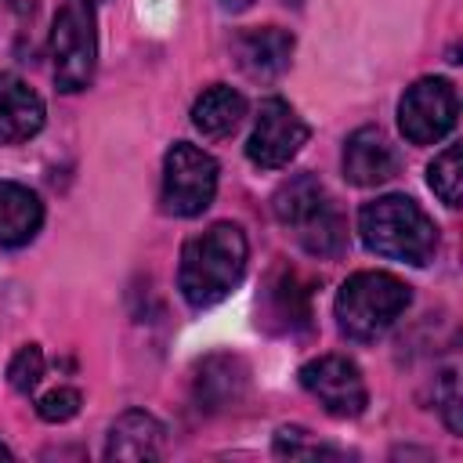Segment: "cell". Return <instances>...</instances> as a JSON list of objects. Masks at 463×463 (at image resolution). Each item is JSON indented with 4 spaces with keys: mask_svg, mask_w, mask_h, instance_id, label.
I'll return each instance as SVG.
<instances>
[{
    "mask_svg": "<svg viewBox=\"0 0 463 463\" xmlns=\"http://www.w3.org/2000/svg\"><path fill=\"white\" fill-rule=\"evenodd\" d=\"M246 257H250L246 235L232 221L210 224L206 232L192 235L181 250V268H177L181 297L192 307H213L242 282Z\"/></svg>",
    "mask_w": 463,
    "mask_h": 463,
    "instance_id": "1",
    "label": "cell"
},
{
    "mask_svg": "<svg viewBox=\"0 0 463 463\" xmlns=\"http://www.w3.org/2000/svg\"><path fill=\"white\" fill-rule=\"evenodd\" d=\"M358 235L373 253L412 268L430 264L438 253V224L409 195H380L365 203L358 210Z\"/></svg>",
    "mask_w": 463,
    "mask_h": 463,
    "instance_id": "2",
    "label": "cell"
},
{
    "mask_svg": "<svg viewBox=\"0 0 463 463\" xmlns=\"http://www.w3.org/2000/svg\"><path fill=\"white\" fill-rule=\"evenodd\" d=\"M279 224L293 232V239L311 253V257H340L347 246V221L333 195L322 188L318 177L297 174L282 181V188L271 199Z\"/></svg>",
    "mask_w": 463,
    "mask_h": 463,
    "instance_id": "3",
    "label": "cell"
},
{
    "mask_svg": "<svg viewBox=\"0 0 463 463\" xmlns=\"http://www.w3.org/2000/svg\"><path fill=\"white\" fill-rule=\"evenodd\" d=\"M409 286L391 271H354L336 293V326L351 340H376L383 336L398 315L409 307Z\"/></svg>",
    "mask_w": 463,
    "mask_h": 463,
    "instance_id": "4",
    "label": "cell"
},
{
    "mask_svg": "<svg viewBox=\"0 0 463 463\" xmlns=\"http://www.w3.org/2000/svg\"><path fill=\"white\" fill-rule=\"evenodd\" d=\"M101 0H65L51 25V69L65 94L87 90L98 65V29L94 11Z\"/></svg>",
    "mask_w": 463,
    "mask_h": 463,
    "instance_id": "5",
    "label": "cell"
},
{
    "mask_svg": "<svg viewBox=\"0 0 463 463\" xmlns=\"http://www.w3.org/2000/svg\"><path fill=\"white\" fill-rule=\"evenodd\" d=\"M217 192V163L210 152L177 141L163 159V210L174 217H199Z\"/></svg>",
    "mask_w": 463,
    "mask_h": 463,
    "instance_id": "6",
    "label": "cell"
},
{
    "mask_svg": "<svg viewBox=\"0 0 463 463\" xmlns=\"http://www.w3.org/2000/svg\"><path fill=\"white\" fill-rule=\"evenodd\" d=\"M456 116H459L456 87L441 76L416 80L398 101V127H402L405 141H412V145L441 141L456 127Z\"/></svg>",
    "mask_w": 463,
    "mask_h": 463,
    "instance_id": "7",
    "label": "cell"
},
{
    "mask_svg": "<svg viewBox=\"0 0 463 463\" xmlns=\"http://www.w3.org/2000/svg\"><path fill=\"white\" fill-rule=\"evenodd\" d=\"M307 123L297 116V109L282 98H264L257 109L253 134L246 141V156L260 170H279L286 166L307 141Z\"/></svg>",
    "mask_w": 463,
    "mask_h": 463,
    "instance_id": "8",
    "label": "cell"
},
{
    "mask_svg": "<svg viewBox=\"0 0 463 463\" xmlns=\"http://www.w3.org/2000/svg\"><path fill=\"white\" fill-rule=\"evenodd\" d=\"M300 383L304 391L336 420H351L365 409L369 402V391H365V380H362V369L344 358V354H322V358H311L304 369H300Z\"/></svg>",
    "mask_w": 463,
    "mask_h": 463,
    "instance_id": "9",
    "label": "cell"
},
{
    "mask_svg": "<svg viewBox=\"0 0 463 463\" xmlns=\"http://www.w3.org/2000/svg\"><path fill=\"white\" fill-rule=\"evenodd\" d=\"M398 174V152L380 127H358L344 145V177L358 188L383 184Z\"/></svg>",
    "mask_w": 463,
    "mask_h": 463,
    "instance_id": "10",
    "label": "cell"
},
{
    "mask_svg": "<svg viewBox=\"0 0 463 463\" xmlns=\"http://www.w3.org/2000/svg\"><path fill=\"white\" fill-rule=\"evenodd\" d=\"M235 61L250 80H275L289 69L293 58V36L279 25L246 29L235 36Z\"/></svg>",
    "mask_w": 463,
    "mask_h": 463,
    "instance_id": "11",
    "label": "cell"
},
{
    "mask_svg": "<svg viewBox=\"0 0 463 463\" xmlns=\"http://www.w3.org/2000/svg\"><path fill=\"white\" fill-rule=\"evenodd\" d=\"M166 456V427L141 409L123 412L112 427H109V441H105V459H159Z\"/></svg>",
    "mask_w": 463,
    "mask_h": 463,
    "instance_id": "12",
    "label": "cell"
},
{
    "mask_svg": "<svg viewBox=\"0 0 463 463\" xmlns=\"http://www.w3.org/2000/svg\"><path fill=\"white\" fill-rule=\"evenodd\" d=\"M40 127H43L40 94L25 80L0 72V148L29 141L33 134H40Z\"/></svg>",
    "mask_w": 463,
    "mask_h": 463,
    "instance_id": "13",
    "label": "cell"
},
{
    "mask_svg": "<svg viewBox=\"0 0 463 463\" xmlns=\"http://www.w3.org/2000/svg\"><path fill=\"white\" fill-rule=\"evenodd\" d=\"M250 369L239 354H210L195 369V402L199 409H228L246 394Z\"/></svg>",
    "mask_w": 463,
    "mask_h": 463,
    "instance_id": "14",
    "label": "cell"
},
{
    "mask_svg": "<svg viewBox=\"0 0 463 463\" xmlns=\"http://www.w3.org/2000/svg\"><path fill=\"white\" fill-rule=\"evenodd\" d=\"M43 224V203L18 181H0V246H25Z\"/></svg>",
    "mask_w": 463,
    "mask_h": 463,
    "instance_id": "15",
    "label": "cell"
},
{
    "mask_svg": "<svg viewBox=\"0 0 463 463\" xmlns=\"http://www.w3.org/2000/svg\"><path fill=\"white\" fill-rule=\"evenodd\" d=\"M242 116H246V98L235 87H228V83L206 87L195 98V105H192V127L203 137H210V141L235 134V127L242 123Z\"/></svg>",
    "mask_w": 463,
    "mask_h": 463,
    "instance_id": "16",
    "label": "cell"
},
{
    "mask_svg": "<svg viewBox=\"0 0 463 463\" xmlns=\"http://www.w3.org/2000/svg\"><path fill=\"white\" fill-rule=\"evenodd\" d=\"M264 307H268V318H279L282 329H293V326H307V289L297 282L293 271H275L271 282H268V297H264Z\"/></svg>",
    "mask_w": 463,
    "mask_h": 463,
    "instance_id": "17",
    "label": "cell"
},
{
    "mask_svg": "<svg viewBox=\"0 0 463 463\" xmlns=\"http://www.w3.org/2000/svg\"><path fill=\"white\" fill-rule=\"evenodd\" d=\"M427 184L434 188V195H438L445 206H459V184H463L459 145H449L445 152L434 156V163L427 166Z\"/></svg>",
    "mask_w": 463,
    "mask_h": 463,
    "instance_id": "18",
    "label": "cell"
},
{
    "mask_svg": "<svg viewBox=\"0 0 463 463\" xmlns=\"http://www.w3.org/2000/svg\"><path fill=\"white\" fill-rule=\"evenodd\" d=\"M40 380H43V351L36 344L18 347L14 358H11V365H7V383L18 394H33Z\"/></svg>",
    "mask_w": 463,
    "mask_h": 463,
    "instance_id": "19",
    "label": "cell"
},
{
    "mask_svg": "<svg viewBox=\"0 0 463 463\" xmlns=\"http://www.w3.org/2000/svg\"><path fill=\"white\" fill-rule=\"evenodd\" d=\"M80 391L76 387H54V391H47L40 402H36V412H40V420H47V423H65V420H72L76 412H80Z\"/></svg>",
    "mask_w": 463,
    "mask_h": 463,
    "instance_id": "20",
    "label": "cell"
},
{
    "mask_svg": "<svg viewBox=\"0 0 463 463\" xmlns=\"http://www.w3.org/2000/svg\"><path fill=\"white\" fill-rule=\"evenodd\" d=\"M275 452H279V456H333V449L307 441L300 427H282V430L275 434Z\"/></svg>",
    "mask_w": 463,
    "mask_h": 463,
    "instance_id": "21",
    "label": "cell"
},
{
    "mask_svg": "<svg viewBox=\"0 0 463 463\" xmlns=\"http://www.w3.org/2000/svg\"><path fill=\"white\" fill-rule=\"evenodd\" d=\"M438 402H441V416H445V427L452 434L463 430V420H459V391H456V369H445L441 373V383H438Z\"/></svg>",
    "mask_w": 463,
    "mask_h": 463,
    "instance_id": "22",
    "label": "cell"
},
{
    "mask_svg": "<svg viewBox=\"0 0 463 463\" xmlns=\"http://www.w3.org/2000/svg\"><path fill=\"white\" fill-rule=\"evenodd\" d=\"M250 4H253V0H221V7H224V11H246Z\"/></svg>",
    "mask_w": 463,
    "mask_h": 463,
    "instance_id": "23",
    "label": "cell"
},
{
    "mask_svg": "<svg viewBox=\"0 0 463 463\" xmlns=\"http://www.w3.org/2000/svg\"><path fill=\"white\" fill-rule=\"evenodd\" d=\"M0 456H4V459H11V449H7V445H0Z\"/></svg>",
    "mask_w": 463,
    "mask_h": 463,
    "instance_id": "24",
    "label": "cell"
}]
</instances>
